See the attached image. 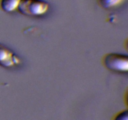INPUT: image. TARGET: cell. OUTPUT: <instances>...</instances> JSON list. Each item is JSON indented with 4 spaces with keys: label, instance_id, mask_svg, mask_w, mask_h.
I'll return each mask as SVG.
<instances>
[{
    "label": "cell",
    "instance_id": "2",
    "mask_svg": "<svg viewBox=\"0 0 128 120\" xmlns=\"http://www.w3.org/2000/svg\"><path fill=\"white\" fill-rule=\"evenodd\" d=\"M102 62L110 71L122 73L128 71V57L126 54L117 52L106 54L102 57Z\"/></svg>",
    "mask_w": 128,
    "mask_h": 120
},
{
    "label": "cell",
    "instance_id": "5",
    "mask_svg": "<svg viewBox=\"0 0 128 120\" xmlns=\"http://www.w3.org/2000/svg\"><path fill=\"white\" fill-rule=\"evenodd\" d=\"M125 0H98V3L105 10L114 8L122 4Z\"/></svg>",
    "mask_w": 128,
    "mask_h": 120
},
{
    "label": "cell",
    "instance_id": "6",
    "mask_svg": "<svg viewBox=\"0 0 128 120\" xmlns=\"http://www.w3.org/2000/svg\"><path fill=\"white\" fill-rule=\"evenodd\" d=\"M128 111H121L113 116L112 120H128Z\"/></svg>",
    "mask_w": 128,
    "mask_h": 120
},
{
    "label": "cell",
    "instance_id": "1",
    "mask_svg": "<svg viewBox=\"0 0 128 120\" xmlns=\"http://www.w3.org/2000/svg\"><path fill=\"white\" fill-rule=\"evenodd\" d=\"M50 4L44 0H21L18 11L27 16H41L48 12Z\"/></svg>",
    "mask_w": 128,
    "mask_h": 120
},
{
    "label": "cell",
    "instance_id": "3",
    "mask_svg": "<svg viewBox=\"0 0 128 120\" xmlns=\"http://www.w3.org/2000/svg\"><path fill=\"white\" fill-rule=\"evenodd\" d=\"M21 61L11 49L0 43V66L4 68H12L19 66Z\"/></svg>",
    "mask_w": 128,
    "mask_h": 120
},
{
    "label": "cell",
    "instance_id": "4",
    "mask_svg": "<svg viewBox=\"0 0 128 120\" xmlns=\"http://www.w3.org/2000/svg\"><path fill=\"white\" fill-rule=\"evenodd\" d=\"M21 0H0V8L6 12H12L18 10Z\"/></svg>",
    "mask_w": 128,
    "mask_h": 120
}]
</instances>
